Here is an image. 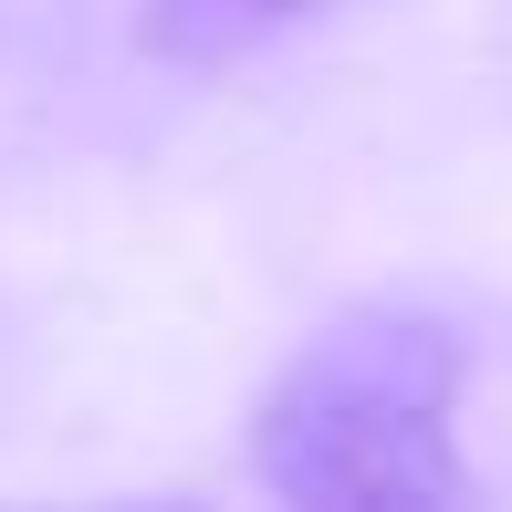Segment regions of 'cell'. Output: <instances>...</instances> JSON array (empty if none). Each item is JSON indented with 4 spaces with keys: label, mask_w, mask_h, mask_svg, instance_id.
<instances>
[{
    "label": "cell",
    "mask_w": 512,
    "mask_h": 512,
    "mask_svg": "<svg viewBox=\"0 0 512 512\" xmlns=\"http://www.w3.org/2000/svg\"><path fill=\"white\" fill-rule=\"evenodd\" d=\"M251 11H272V0H251Z\"/></svg>",
    "instance_id": "2"
},
{
    "label": "cell",
    "mask_w": 512,
    "mask_h": 512,
    "mask_svg": "<svg viewBox=\"0 0 512 512\" xmlns=\"http://www.w3.org/2000/svg\"><path fill=\"white\" fill-rule=\"evenodd\" d=\"M460 356L418 314H356L293 356V377L262 398V481L314 512H408L460 502Z\"/></svg>",
    "instance_id": "1"
}]
</instances>
